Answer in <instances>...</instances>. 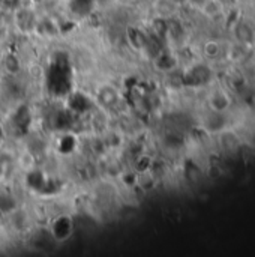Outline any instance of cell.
<instances>
[{
  "instance_id": "6da1fadb",
  "label": "cell",
  "mask_w": 255,
  "mask_h": 257,
  "mask_svg": "<svg viewBox=\"0 0 255 257\" xmlns=\"http://www.w3.org/2000/svg\"><path fill=\"white\" fill-rule=\"evenodd\" d=\"M92 96H93L96 107L108 114L119 111L120 105L123 104V93L120 92V89L116 84H113L110 81L96 83Z\"/></svg>"
},
{
  "instance_id": "7a4b0ae2",
  "label": "cell",
  "mask_w": 255,
  "mask_h": 257,
  "mask_svg": "<svg viewBox=\"0 0 255 257\" xmlns=\"http://www.w3.org/2000/svg\"><path fill=\"white\" fill-rule=\"evenodd\" d=\"M183 84L189 89H203L212 84L215 78V71L207 60L194 62L182 71Z\"/></svg>"
},
{
  "instance_id": "3957f363",
  "label": "cell",
  "mask_w": 255,
  "mask_h": 257,
  "mask_svg": "<svg viewBox=\"0 0 255 257\" xmlns=\"http://www.w3.org/2000/svg\"><path fill=\"white\" fill-rule=\"evenodd\" d=\"M39 14L27 5H20L12 11V24L20 35H33Z\"/></svg>"
},
{
  "instance_id": "277c9868",
  "label": "cell",
  "mask_w": 255,
  "mask_h": 257,
  "mask_svg": "<svg viewBox=\"0 0 255 257\" xmlns=\"http://www.w3.org/2000/svg\"><path fill=\"white\" fill-rule=\"evenodd\" d=\"M66 107L77 116H84V114H90L93 108H96V104L93 101V96L80 92V90H72L68 96H66Z\"/></svg>"
},
{
  "instance_id": "5b68a950",
  "label": "cell",
  "mask_w": 255,
  "mask_h": 257,
  "mask_svg": "<svg viewBox=\"0 0 255 257\" xmlns=\"http://www.w3.org/2000/svg\"><path fill=\"white\" fill-rule=\"evenodd\" d=\"M74 218L71 215H57L50 224V235L57 242H65L74 235Z\"/></svg>"
},
{
  "instance_id": "8992f818",
  "label": "cell",
  "mask_w": 255,
  "mask_h": 257,
  "mask_svg": "<svg viewBox=\"0 0 255 257\" xmlns=\"http://www.w3.org/2000/svg\"><path fill=\"white\" fill-rule=\"evenodd\" d=\"M228 125V116L227 111H213L209 110L203 114L201 117V128L204 133L207 134H219L221 131H224Z\"/></svg>"
},
{
  "instance_id": "52a82bcc",
  "label": "cell",
  "mask_w": 255,
  "mask_h": 257,
  "mask_svg": "<svg viewBox=\"0 0 255 257\" xmlns=\"http://www.w3.org/2000/svg\"><path fill=\"white\" fill-rule=\"evenodd\" d=\"M149 32L147 29H143L140 26H128L126 30H125V41L126 44L135 51V53H140L143 54L144 53V48L147 45V41H149Z\"/></svg>"
},
{
  "instance_id": "ba28073f",
  "label": "cell",
  "mask_w": 255,
  "mask_h": 257,
  "mask_svg": "<svg viewBox=\"0 0 255 257\" xmlns=\"http://www.w3.org/2000/svg\"><path fill=\"white\" fill-rule=\"evenodd\" d=\"M0 69L3 71V74L9 78H15L20 77L23 74V71H26L24 68V62L23 59L15 53V51H5L2 54L0 59Z\"/></svg>"
},
{
  "instance_id": "9c48e42d",
  "label": "cell",
  "mask_w": 255,
  "mask_h": 257,
  "mask_svg": "<svg viewBox=\"0 0 255 257\" xmlns=\"http://www.w3.org/2000/svg\"><path fill=\"white\" fill-rule=\"evenodd\" d=\"M33 35H38V36L45 38V39H54L60 35V26L53 17L39 15Z\"/></svg>"
},
{
  "instance_id": "30bf717a",
  "label": "cell",
  "mask_w": 255,
  "mask_h": 257,
  "mask_svg": "<svg viewBox=\"0 0 255 257\" xmlns=\"http://www.w3.org/2000/svg\"><path fill=\"white\" fill-rule=\"evenodd\" d=\"M207 108L209 110H213V111H228L230 107H231V98L230 95L221 89V87H216V89H212L207 95Z\"/></svg>"
},
{
  "instance_id": "8fae6325",
  "label": "cell",
  "mask_w": 255,
  "mask_h": 257,
  "mask_svg": "<svg viewBox=\"0 0 255 257\" xmlns=\"http://www.w3.org/2000/svg\"><path fill=\"white\" fill-rule=\"evenodd\" d=\"M233 35L237 42H242L251 47L255 45V27L245 18H237L233 23Z\"/></svg>"
},
{
  "instance_id": "7c38bea8",
  "label": "cell",
  "mask_w": 255,
  "mask_h": 257,
  "mask_svg": "<svg viewBox=\"0 0 255 257\" xmlns=\"http://www.w3.org/2000/svg\"><path fill=\"white\" fill-rule=\"evenodd\" d=\"M78 139L74 131H62L59 133L57 142H56V151L62 157H69L77 151Z\"/></svg>"
},
{
  "instance_id": "4fadbf2b",
  "label": "cell",
  "mask_w": 255,
  "mask_h": 257,
  "mask_svg": "<svg viewBox=\"0 0 255 257\" xmlns=\"http://www.w3.org/2000/svg\"><path fill=\"white\" fill-rule=\"evenodd\" d=\"M152 62H153L155 68H156L159 72H164V74H167V72H170V71L179 68L177 56H176L171 50H167V48L161 50L159 54H158Z\"/></svg>"
},
{
  "instance_id": "5bb4252c",
  "label": "cell",
  "mask_w": 255,
  "mask_h": 257,
  "mask_svg": "<svg viewBox=\"0 0 255 257\" xmlns=\"http://www.w3.org/2000/svg\"><path fill=\"white\" fill-rule=\"evenodd\" d=\"M152 11L153 17H161L165 20L180 14V8L173 0H152Z\"/></svg>"
},
{
  "instance_id": "9a60e30c",
  "label": "cell",
  "mask_w": 255,
  "mask_h": 257,
  "mask_svg": "<svg viewBox=\"0 0 255 257\" xmlns=\"http://www.w3.org/2000/svg\"><path fill=\"white\" fill-rule=\"evenodd\" d=\"M15 166L18 170H21L23 173H29L33 169L38 167V155L35 152H32L29 148L21 149L17 157H15Z\"/></svg>"
},
{
  "instance_id": "2e32d148",
  "label": "cell",
  "mask_w": 255,
  "mask_h": 257,
  "mask_svg": "<svg viewBox=\"0 0 255 257\" xmlns=\"http://www.w3.org/2000/svg\"><path fill=\"white\" fill-rule=\"evenodd\" d=\"M12 123L15 125V128L18 130V131H21V130H27V126H29V123L32 122V114H30V110L27 108V105H18L17 108H15V111L12 113Z\"/></svg>"
},
{
  "instance_id": "e0dca14e",
  "label": "cell",
  "mask_w": 255,
  "mask_h": 257,
  "mask_svg": "<svg viewBox=\"0 0 255 257\" xmlns=\"http://www.w3.org/2000/svg\"><path fill=\"white\" fill-rule=\"evenodd\" d=\"M216 136H218V140H219L221 148H222L224 151H227V152L236 151V149L239 148V145H240V140H239L237 134H236L234 131L227 130V128H225L224 131H221L219 134H216Z\"/></svg>"
},
{
  "instance_id": "ac0fdd59",
  "label": "cell",
  "mask_w": 255,
  "mask_h": 257,
  "mask_svg": "<svg viewBox=\"0 0 255 257\" xmlns=\"http://www.w3.org/2000/svg\"><path fill=\"white\" fill-rule=\"evenodd\" d=\"M201 54L204 57V60L212 62V60H218L222 54V45L215 41V39H209L203 44L201 47Z\"/></svg>"
},
{
  "instance_id": "d6986e66",
  "label": "cell",
  "mask_w": 255,
  "mask_h": 257,
  "mask_svg": "<svg viewBox=\"0 0 255 257\" xmlns=\"http://www.w3.org/2000/svg\"><path fill=\"white\" fill-rule=\"evenodd\" d=\"M8 217H9V223H11L12 229L18 230V232L27 230V227H29V217H27L26 212H23V211L15 208L14 211H11L8 214Z\"/></svg>"
},
{
  "instance_id": "ffe728a7",
  "label": "cell",
  "mask_w": 255,
  "mask_h": 257,
  "mask_svg": "<svg viewBox=\"0 0 255 257\" xmlns=\"http://www.w3.org/2000/svg\"><path fill=\"white\" fill-rule=\"evenodd\" d=\"M93 6V0H72L71 9L77 15H86Z\"/></svg>"
},
{
  "instance_id": "44dd1931",
  "label": "cell",
  "mask_w": 255,
  "mask_h": 257,
  "mask_svg": "<svg viewBox=\"0 0 255 257\" xmlns=\"http://www.w3.org/2000/svg\"><path fill=\"white\" fill-rule=\"evenodd\" d=\"M0 5L8 9V11H14L15 8H18L20 5H23V0H0Z\"/></svg>"
},
{
  "instance_id": "7402d4cb",
  "label": "cell",
  "mask_w": 255,
  "mask_h": 257,
  "mask_svg": "<svg viewBox=\"0 0 255 257\" xmlns=\"http://www.w3.org/2000/svg\"><path fill=\"white\" fill-rule=\"evenodd\" d=\"M206 2H207V0H188L186 6L198 12V9H200V8H201V6H203V5H204ZM186 6H185V8H186Z\"/></svg>"
},
{
  "instance_id": "603a6c76",
  "label": "cell",
  "mask_w": 255,
  "mask_h": 257,
  "mask_svg": "<svg viewBox=\"0 0 255 257\" xmlns=\"http://www.w3.org/2000/svg\"><path fill=\"white\" fill-rule=\"evenodd\" d=\"M5 142H6V130L2 125V122H0V151H2V148L5 145Z\"/></svg>"
},
{
  "instance_id": "cb8c5ba5",
  "label": "cell",
  "mask_w": 255,
  "mask_h": 257,
  "mask_svg": "<svg viewBox=\"0 0 255 257\" xmlns=\"http://www.w3.org/2000/svg\"><path fill=\"white\" fill-rule=\"evenodd\" d=\"M173 2H174L180 9H182V8H185V6H186V3H188V0H173Z\"/></svg>"
},
{
  "instance_id": "d4e9b609",
  "label": "cell",
  "mask_w": 255,
  "mask_h": 257,
  "mask_svg": "<svg viewBox=\"0 0 255 257\" xmlns=\"http://www.w3.org/2000/svg\"><path fill=\"white\" fill-rule=\"evenodd\" d=\"M125 2H129V3H137V2H141V0H125Z\"/></svg>"
},
{
  "instance_id": "484cf974",
  "label": "cell",
  "mask_w": 255,
  "mask_h": 257,
  "mask_svg": "<svg viewBox=\"0 0 255 257\" xmlns=\"http://www.w3.org/2000/svg\"><path fill=\"white\" fill-rule=\"evenodd\" d=\"M0 30H2V21H0Z\"/></svg>"
}]
</instances>
